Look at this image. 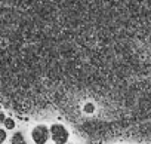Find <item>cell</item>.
Listing matches in <instances>:
<instances>
[{
	"mask_svg": "<svg viewBox=\"0 0 151 144\" xmlns=\"http://www.w3.org/2000/svg\"><path fill=\"white\" fill-rule=\"evenodd\" d=\"M49 131H50V138L53 140L55 144H67L70 134H68V131H67V128L64 125L55 123V125L50 126Z\"/></svg>",
	"mask_w": 151,
	"mask_h": 144,
	"instance_id": "1",
	"label": "cell"
},
{
	"mask_svg": "<svg viewBox=\"0 0 151 144\" xmlns=\"http://www.w3.org/2000/svg\"><path fill=\"white\" fill-rule=\"evenodd\" d=\"M31 137H33V141L36 144H46L49 137H50V131L46 125H37L33 132H31Z\"/></svg>",
	"mask_w": 151,
	"mask_h": 144,
	"instance_id": "2",
	"label": "cell"
},
{
	"mask_svg": "<svg viewBox=\"0 0 151 144\" xmlns=\"http://www.w3.org/2000/svg\"><path fill=\"white\" fill-rule=\"evenodd\" d=\"M12 144H27L25 143V138L21 132H17L14 137H12Z\"/></svg>",
	"mask_w": 151,
	"mask_h": 144,
	"instance_id": "3",
	"label": "cell"
},
{
	"mask_svg": "<svg viewBox=\"0 0 151 144\" xmlns=\"http://www.w3.org/2000/svg\"><path fill=\"white\" fill-rule=\"evenodd\" d=\"M5 125H6V128H8V129H12V128L15 126V123H14V120H12V119H6V120H5Z\"/></svg>",
	"mask_w": 151,
	"mask_h": 144,
	"instance_id": "4",
	"label": "cell"
},
{
	"mask_svg": "<svg viewBox=\"0 0 151 144\" xmlns=\"http://www.w3.org/2000/svg\"><path fill=\"white\" fill-rule=\"evenodd\" d=\"M5 138H6V132H5L3 129H0V144L5 141Z\"/></svg>",
	"mask_w": 151,
	"mask_h": 144,
	"instance_id": "5",
	"label": "cell"
},
{
	"mask_svg": "<svg viewBox=\"0 0 151 144\" xmlns=\"http://www.w3.org/2000/svg\"><path fill=\"white\" fill-rule=\"evenodd\" d=\"M85 109H86V111H93V106L92 104H88Z\"/></svg>",
	"mask_w": 151,
	"mask_h": 144,
	"instance_id": "6",
	"label": "cell"
},
{
	"mask_svg": "<svg viewBox=\"0 0 151 144\" xmlns=\"http://www.w3.org/2000/svg\"><path fill=\"white\" fill-rule=\"evenodd\" d=\"M2 122H5V116H3V113H0V123Z\"/></svg>",
	"mask_w": 151,
	"mask_h": 144,
	"instance_id": "7",
	"label": "cell"
}]
</instances>
